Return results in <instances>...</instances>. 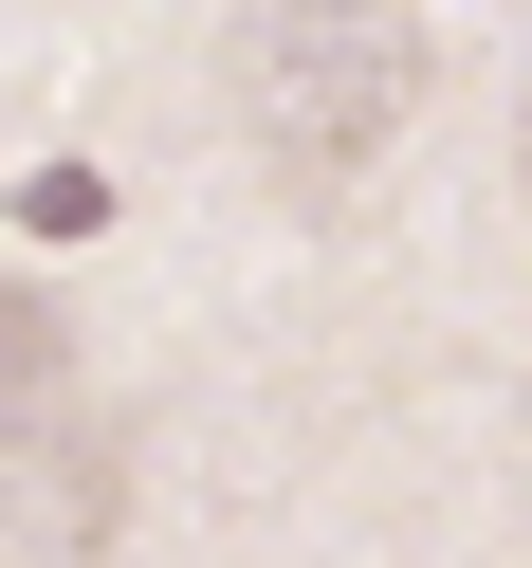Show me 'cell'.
<instances>
[{
    "instance_id": "obj_1",
    "label": "cell",
    "mask_w": 532,
    "mask_h": 568,
    "mask_svg": "<svg viewBox=\"0 0 532 568\" xmlns=\"http://www.w3.org/2000/svg\"><path fill=\"white\" fill-rule=\"evenodd\" d=\"M221 92H239V148L294 202H349L422 111V19H385V0H258L221 38Z\"/></svg>"
},
{
    "instance_id": "obj_2",
    "label": "cell",
    "mask_w": 532,
    "mask_h": 568,
    "mask_svg": "<svg viewBox=\"0 0 532 568\" xmlns=\"http://www.w3.org/2000/svg\"><path fill=\"white\" fill-rule=\"evenodd\" d=\"M514 202H532V92H514Z\"/></svg>"
}]
</instances>
